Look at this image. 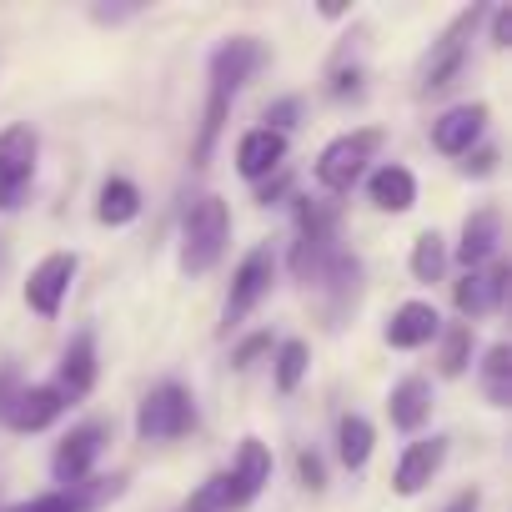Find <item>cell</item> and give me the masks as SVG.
<instances>
[{"mask_svg":"<svg viewBox=\"0 0 512 512\" xmlns=\"http://www.w3.org/2000/svg\"><path fill=\"white\" fill-rule=\"evenodd\" d=\"M121 492V477H96V482H81V487H56V492H41L31 502H16L6 512H91L101 507L106 497Z\"/></svg>","mask_w":512,"mask_h":512,"instance_id":"obj_12","label":"cell"},{"mask_svg":"<svg viewBox=\"0 0 512 512\" xmlns=\"http://www.w3.org/2000/svg\"><path fill=\"white\" fill-rule=\"evenodd\" d=\"M477 21H482V6L462 11V16L447 26V36L437 41V51H432L427 71H422V96H437V91H447V86L462 76V66H467V36L477 31Z\"/></svg>","mask_w":512,"mask_h":512,"instance_id":"obj_6","label":"cell"},{"mask_svg":"<svg viewBox=\"0 0 512 512\" xmlns=\"http://www.w3.org/2000/svg\"><path fill=\"white\" fill-rule=\"evenodd\" d=\"M437 332H442V317H437L432 302H402L392 312V322H387V347L412 352V347H427Z\"/></svg>","mask_w":512,"mask_h":512,"instance_id":"obj_19","label":"cell"},{"mask_svg":"<svg viewBox=\"0 0 512 512\" xmlns=\"http://www.w3.org/2000/svg\"><path fill=\"white\" fill-rule=\"evenodd\" d=\"M492 166H497V151H477L472 161H462L467 176H492Z\"/></svg>","mask_w":512,"mask_h":512,"instance_id":"obj_32","label":"cell"},{"mask_svg":"<svg viewBox=\"0 0 512 512\" xmlns=\"http://www.w3.org/2000/svg\"><path fill=\"white\" fill-rule=\"evenodd\" d=\"M36 131L31 126H6L0 131V211H16L31 176H36Z\"/></svg>","mask_w":512,"mask_h":512,"instance_id":"obj_5","label":"cell"},{"mask_svg":"<svg viewBox=\"0 0 512 512\" xmlns=\"http://www.w3.org/2000/svg\"><path fill=\"white\" fill-rule=\"evenodd\" d=\"M437 337H442V377H462L467 372V352H472V327L457 322V327H447Z\"/></svg>","mask_w":512,"mask_h":512,"instance_id":"obj_27","label":"cell"},{"mask_svg":"<svg viewBox=\"0 0 512 512\" xmlns=\"http://www.w3.org/2000/svg\"><path fill=\"white\" fill-rule=\"evenodd\" d=\"M387 412H392V427L417 432L432 417V382L427 377H402L392 387V397H387Z\"/></svg>","mask_w":512,"mask_h":512,"instance_id":"obj_21","label":"cell"},{"mask_svg":"<svg viewBox=\"0 0 512 512\" xmlns=\"http://www.w3.org/2000/svg\"><path fill=\"white\" fill-rule=\"evenodd\" d=\"M226 236H231L226 201H221V196L191 201L186 226H181V272H191V277L211 272V267L221 262V251H226Z\"/></svg>","mask_w":512,"mask_h":512,"instance_id":"obj_1","label":"cell"},{"mask_svg":"<svg viewBox=\"0 0 512 512\" xmlns=\"http://www.w3.org/2000/svg\"><path fill=\"white\" fill-rule=\"evenodd\" d=\"M337 457H342L352 472L367 467V457H372V422H367V417L347 412V417L337 422Z\"/></svg>","mask_w":512,"mask_h":512,"instance_id":"obj_24","label":"cell"},{"mask_svg":"<svg viewBox=\"0 0 512 512\" xmlns=\"http://www.w3.org/2000/svg\"><path fill=\"white\" fill-rule=\"evenodd\" d=\"M272 282H277V256H272V246L246 251L241 267H236V277H231L226 307H221V332H231L236 322H246L256 307H262V297L272 292Z\"/></svg>","mask_w":512,"mask_h":512,"instance_id":"obj_4","label":"cell"},{"mask_svg":"<svg viewBox=\"0 0 512 512\" xmlns=\"http://www.w3.org/2000/svg\"><path fill=\"white\" fill-rule=\"evenodd\" d=\"M282 161H287V136L272 131V126H256V131H246V136L236 141V171H241L246 181L272 176Z\"/></svg>","mask_w":512,"mask_h":512,"instance_id":"obj_15","label":"cell"},{"mask_svg":"<svg viewBox=\"0 0 512 512\" xmlns=\"http://www.w3.org/2000/svg\"><path fill=\"white\" fill-rule=\"evenodd\" d=\"M367 196H372V206H377V211H412V201H417V181H412V171H407V166L387 161V166H377V171H372Z\"/></svg>","mask_w":512,"mask_h":512,"instance_id":"obj_22","label":"cell"},{"mask_svg":"<svg viewBox=\"0 0 512 512\" xmlns=\"http://www.w3.org/2000/svg\"><path fill=\"white\" fill-rule=\"evenodd\" d=\"M477 507H482V492H477V487H467V492H457V497H452V507H447V512H477Z\"/></svg>","mask_w":512,"mask_h":512,"instance_id":"obj_33","label":"cell"},{"mask_svg":"<svg viewBox=\"0 0 512 512\" xmlns=\"http://www.w3.org/2000/svg\"><path fill=\"white\" fill-rule=\"evenodd\" d=\"M267 347H272V337H267V332H262V337H251V342H241V347L231 352V367H251V362L262 357Z\"/></svg>","mask_w":512,"mask_h":512,"instance_id":"obj_29","label":"cell"},{"mask_svg":"<svg viewBox=\"0 0 512 512\" xmlns=\"http://www.w3.org/2000/svg\"><path fill=\"white\" fill-rule=\"evenodd\" d=\"M442 267H447V246H442V236H437V231H422V236L412 241V277H417V282H437Z\"/></svg>","mask_w":512,"mask_h":512,"instance_id":"obj_26","label":"cell"},{"mask_svg":"<svg viewBox=\"0 0 512 512\" xmlns=\"http://www.w3.org/2000/svg\"><path fill=\"white\" fill-rule=\"evenodd\" d=\"M16 387H21V382H16L11 372H0V412H6V402L16 397Z\"/></svg>","mask_w":512,"mask_h":512,"instance_id":"obj_34","label":"cell"},{"mask_svg":"<svg viewBox=\"0 0 512 512\" xmlns=\"http://www.w3.org/2000/svg\"><path fill=\"white\" fill-rule=\"evenodd\" d=\"M196 427V402L186 387L176 382H161L146 392L141 412H136V437L141 442H171V437H186Z\"/></svg>","mask_w":512,"mask_h":512,"instance_id":"obj_3","label":"cell"},{"mask_svg":"<svg viewBox=\"0 0 512 512\" xmlns=\"http://www.w3.org/2000/svg\"><path fill=\"white\" fill-rule=\"evenodd\" d=\"M497 241H502V216H497L492 206L472 211V216L462 221V241H457V262H462L467 272H482V262H492V256H497Z\"/></svg>","mask_w":512,"mask_h":512,"instance_id":"obj_17","label":"cell"},{"mask_svg":"<svg viewBox=\"0 0 512 512\" xmlns=\"http://www.w3.org/2000/svg\"><path fill=\"white\" fill-rule=\"evenodd\" d=\"M492 46H512V11H492Z\"/></svg>","mask_w":512,"mask_h":512,"instance_id":"obj_31","label":"cell"},{"mask_svg":"<svg viewBox=\"0 0 512 512\" xmlns=\"http://www.w3.org/2000/svg\"><path fill=\"white\" fill-rule=\"evenodd\" d=\"M61 412H66V397H61L56 387H16V397L6 402L0 422H6L11 432H41V427H51Z\"/></svg>","mask_w":512,"mask_h":512,"instance_id":"obj_11","label":"cell"},{"mask_svg":"<svg viewBox=\"0 0 512 512\" xmlns=\"http://www.w3.org/2000/svg\"><path fill=\"white\" fill-rule=\"evenodd\" d=\"M101 447H106V427H101V422H81V427H71V432L61 437L56 457H51L56 482H61V487H81V482H91V467H96Z\"/></svg>","mask_w":512,"mask_h":512,"instance_id":"obj_8","label":"cell"},{"mask_svg":"<svg viewBox=\"0 0 512 512\" xmlns=\"http://www.w3.org/2000/svg\"><path fill=\"white\" fill-rule=\"evenodd\" d=\"M502 292H507V267L492 262L487 272H467V277L457 282L452 302H457V312H462L467 322H477V317H487V312L502 307Z\"/></svg>","mask_w":512,"mask_h":512,"instance_id":"obj_16","label":"cell"},{"mask_svg":"<svg viewBox=\"0 0 512 512\" xmlns=\"http://www.w3.org/2000/svg\"><path fill=\"white\" fill-rule=\"evenodd\" d=\"M307 377V342H282L277 347V392H297Z\"/></svg>","mask_w":512,"mask_h":512,"instance_id":"obj_28","label":"cell"},{"mask_svg":"<svg viewBox=\"0 0 512 512\" xmlns=\"http://www.w3.org/2000/svg\"><path fill=\"white\" fill-rule=\"evenodd\" d=\"M482 126H487V106L482 101H462V106H452V111H442L432 121V146L442 156H472Z\"/></svg>","mask_w":512,"mask_h":512,"instance_id":"obj_10","label":"cell"},{"mask_svg":"<svg viewBox=\"0 0 512 512\" xmlns=\"http://www.w3.org/2000/svg\"><path fill=\"white\" fill-rule=\"evenodd\" d=\"M297 231H302V241H297V277L302 282L322 277V256H327V241H332V216L302 201L297 206Z\"/></svg>","mask_w":512,"mask_h":512,"instance_id":"obj_18","label":"cell"},{"mask_svg":"<svg viewBox=\"0 0 512 512\" xmlns=\"http://www.w3.org/2000/svg\"><path fill=\"white\" fill-rule=\"evenodd\" d=\"M181 512H196V507H181Z\"/></svg>","mask_w":512,"mask_h":512,"instance_id":"obj_35","label":"cell"},{"mask_svg":"<svg viewBox=\"0 0 512 512\" xmlns=\"http://www.w3.org/2000/svg\"><path fill=\"white\" fill-rule=\"evenodd\" d=\"M226 482H231V507L256 502V492H262V487L272 482V452H267V442H262V437H246V442H241L236 467L226 472Z\"/></svg>","mask_w":512,"mask_h":512,"instance_id":"obj_14","label":"cell"},{"mask_svg":"<svg viewBox=\"0 0 512 512\" xmlns=\"http://www.w3.org/2000/svg\"><path fill=\"white\" fill-rule=\"evenodd\" d=\"M262 61H267V51L256 46L251 36H231L216 56H211V96H221V101H236V91L262 71Z\"/></svg>","mask_w":512,"mask_h":512,"instance_id":"obj_9","label":"cell"},{"mask_svg":"<svg viewBox=\"0 0 512 512\" xmlns=\"http://www.w3.org/2000/svg\"><path fill=\"white\" fill-rule=\"evenodd\" d=\"M96 216H101L106 226H131V221L141 216V191H136V186H131L126 176H111V181L101 186Z\"/></svg>","mask_w":512,"mask_h":512,"instance_id":"obj_23","label":"cell"},{"mask_svg":"<svg viewBox=\"0 0 512 512\" xmlns=\"http://www.w3.org/2000/svg\"><path fill=\"white\" fill-rule=\"evenodd\" d=\"M297 472H302V482L312 492H322V462H317V452H297Z\"/></svg>","mask_w":512,"mask_h":512,"instance_id":"obj_30","label":"cell"},{"mask_svg":"<svg viewBox=\"0 0 512 512\" xmlns=\"http://www.w3.org/2000/svg\"><path fill=\"white\" fill-rule=\"evenodd\" d=\"M442 462H447V437H417V442L402 452V462H397V472H392V487H397L402 497H417V492L442 472Z\"/></svg>","mask_w":512,"mask_h":512,"instance_id":"obj_13","label":"cell"},{"mask_svg":"<svg viewBox=\"0 0 512 512\" xmlns=\"http://www.w3.org/2000/svg\"><path fill=\"white\" fill-rule=\"evenodd\" d=\"M482 387H487V402L492 407H507L512 402V347L497 342L482 362Z\"/></svg>","mask_w":512,"mask_h":512,"instance_id":"obj_25","label":"cell"},{"mask_svg":"<svg viewBox=\"0 0 512 512\" xmlns=\"http://www.w3.org/2000/svg\"><path fill=\"white\" fill-rule=\"evenodd\" d=\"M76 272H81L76 251H51L46 262H36V272H31V282H26V307H31L36 317H46V322L61 317V302H66Z\"/></svg>","mask_w":512,"mask_h":512,"instance_id":"obj_7","label":"cell"},{"mask_svg":"<svg viewBox=\"0 0 512 512\" xmlns=\"http://www.w3.org/2000/svg\"><path fill=\"white\" fill-rule=\"evenodd\" d=\"M377 151H382V131H377V126L347 131V136H337V141L317 156V181H322L332 196H342V191L357 186V176L367 171V161H372Z\"/></svg>","mask_w":512,"mask_h":512,"instance_id":"obj_2","label":"cell"},{"mask_svg":"<svg viewBox=\"0 0 512 512\" xmlns=\"http://www.w3.org/2000/svg\"><path fill=\"white\" fill-rule=\"evenodd\" d=\"M96 387V342L91 332H76L66 357H61V377H56V392L71 402V397H86Z\"/></svg>","mask_w":512,"mask_h":512,"instance_id":"obj_20","label":"cell"}]
</instances>
